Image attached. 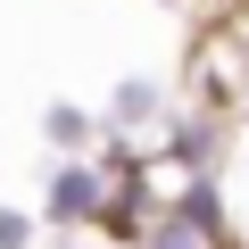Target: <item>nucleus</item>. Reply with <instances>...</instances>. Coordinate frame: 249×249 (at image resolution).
I'll return each instance as SVG.
<instances>
[{
	"mask_svg": "<svg viewBox=\"0 0 249 249\" xmlns=\"http://www.w3.org/2000/svg\"><path fill=\"white\" fill-rule=\"evenodd\" d=\"M116 199H108V175L100 166H58L50 175V216L58 224H100Z\"/></svg>",
	"mask_w": 249,
	"mask_h": 249,
	"instance_id": "nucleus-1",
	"label": "nucleus"
},
{
	"mask_svg": "<svg viewBox=\"0 0 249 249\" xmlns=\"http://www.w3.org/2000/svg\"><path fill=\"white\" fill-rule=\"evenodd\" d=\"M150 116H158V83L150 75H124L108 91V124H116V133H133V124H150Z\"/></svg>",
	"mask_w": 249,
	"mask_h": 249,
	"instance_id": "nucleus-2",
	"label": "nucleus"
},
{
	"mask_svg": "<svg viewBox=\"0 0 249 249\" xmlns=\"http://www.w3.org/2000/svg\"><path fill=\"white\" fill-rule=\"evenodd\" d=\"M142 249H216V241H208L191 216H175V208H166V216H150V224H142Z\"/></svg>",
	"mask_w": 249,
	"mask_h": 249,
	"instance_id": "nucleus-3",
	"label": "nucleus"
},
{
	"mask_svg": "<svg viewBox=\"0 0 249 249\" xmlns=\"http://www.w3.org/2000/svg\"><path fill=\"white\" fill-rule=\"evenodd\" d=\"M175 216H191V224L216 241V232H224V191H216V183H191V191L175 199Z\"/></svg>",
	"mask_w": 249,
	"mask_h": 249,
	"instance_id": "nucleus-4",
	"label": "nucleus"
},
{
	"mask_svg": "<svg viewBox=\"0 0 249 249\" xmlns=\"http://www.w3.org/2000/svg\"><path fill=\"white\" fill-rule=\"evenodd\" d=\"M42 124H50V133H58V150H83L75 133H91V116H83V108H67V100H58V108H50Z\"/></svg>",
	"mask_w": 249,
	"mask_h": 249,
	"instance_id": "nucleus-5",
	"label": "nucleus"
},
{
	"mask_svg": "<svg viewBox=\"0 0 249 249\" xmlns=\"http://www.w3.org/2000/svg\"><path fill=\"white\" fill-rule=\"evenodd\" d=\"M0 249H34V216H9V208H0Z\"/></svg>",
	"mask_w": 249,
	"mask_h": 249,
	"instance_id": "nucleus-6",
	"label": "nucleus"
},
{
	"mask_svg": "<svg viewBox=\"0 0 249 249\" xmlns=\"http://www.w3.org/2000/svg\"><path fill=\"white\" fill-rule=\"evenodd\" d=\"M241 100H249V83H241Z\"/></svg>",
	"mask_w": 249,
	"mask_h": 249,
	"instance_id": "nucleus-7",
	"label": "nucleus"
}]
</instances>
